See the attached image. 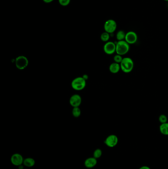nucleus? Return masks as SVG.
Masks as SVG:
<instances>
[{
	"mask_svg": "<svg viewBox=\"0 0 168 169\" xmlns=\"http://www.w3.org/2000/svg\"><path fill=\"white\" fill-rule=\"evenodd\" d=\"M120 68L122 71L125 73H129L132 71L134 63L132 59L128 57L123 58L122 61L120 63Z\"/></svg>",
	"mask_w": 168,
	"mask_h": 169,
	"instance_id": "1",
	"label": "nucleus"
},
{
	"mask_svg": "<svg viewBox=\"0 0 168 169\" xmlns=\"http://www.w3.org/2000/svg\"><path fill=\"white\" fill-rule=\"evenodd\" d=\"M129 50V44L125 40L118 41L116 43V53L118 55L122 56L128 53Z\"/></svg>",
	"mask_w": 168,
	"mask_h": 169,
	"instance_id": "2",
	"label": "nucleus"
},
{
	"mask_svg": "<svg viewBox=\"0 0 168 169\" xmlns=\"http://www.w3.org/2000/svg\"><path fill=\"white\" fill-rule=\"evenodd\" d=\"M86 81L83 77L76 78L72 82V87L74 90L77 91L83 90L85 87L86 84Z\"/></svg>",
	"mask_w": 168,
	"mask_h": 169,
	"instance_id": "3",
	"label": "nucleus"
},
{
	"mask_svg": "<svg viewBox=\"0 0 168 169\" xmlns=\"http://www.w3.org/2000/svg\"><path fill=\"white\" fill-rule=\"evenodd\" d=\"M15 65L19 70H24L29 65V60L26 56L20 55L16 58L15 60Z\"/></svg>",
	"mask_w": 168,
	"mask_h": 169,
	"instance_id": "4",
	"label": "nucleus"
},
{
	"mask_svg": "<svg viewBox=\"0 0 168 169\" xmlns=\"http://www.w3.org/2000/svg\"><path fill=\"white\" fill-rule=\"evenodd\" d=\"M117 28L116 21L113 20H108L104 24V29L109 34L113 33Z\"/></svg>",
	"mask_w": 168,
	"mask_h": 169,
	"instance_id": "5",
	"label": "nucleus"
},
{
	"mask_svg": "<svg viewBox=\"0 0 168 169\" xmlns=\"http://www.w3.org/2000/svg\"><path fill=\"white\" fill-rule=\"evenodd\" d=\"M104 142L108 147L112 148L117 144L118 142V137L115 135H110L106 139Z\"/></svg>",
	"mask_w": 168,
	"mask_h": 169,
	"instance_id": "6",
	"label": "nucleus"
},
{
	"mask_svg": "<svg viewBox=\"0 0 168 169\" xmlns=\"http://www.w3.org/2000/svg\"><path fill=\"white\" fill-rule=\"evenodd\" d=\"M103 51L107 55H112L116 52V43L112 42H106L103 46Z\"/></svg>",
	"mask_w": 168,
	"mask_h": 169,
	"instance_id": "7",
	"label": "nucleus"
},
{
	"mask_svg": "<svg viewBox=\"0 0 168 169\" xmlns=\"http://www.w3.org/2000/svg\"><path fill=\"white\" fill-rule=\"evenodd\" d=\"M82 102V99L81 96L78 94H74L72 95L69 100L70 105L73 107H79Z\"/></svg>",
	"mask_w": 168,
	"mask_h": 169,
	"instance_id": "8",
	"label": "nucleus"
},
{
	"mask_svg": "<svg viewBox=\"0 0 168 169\" xmlns=\"http://www.w3.org/2000/svg\"><path fill=\"white\" fill-rule=\"evenodd\" d=\"M137 40V35L136 33L134 31H129L126 33L125 41L129 45L136 43Z\"/></svg>",
	"mask_w": 168,
	"mask_h": 169,
	"instance_id": "9",
	"label": "nucleus"
},
{
	"mask_svg": "<svg viewBox=\"0 0 168 169\" xmlns=\"http://www.w3.org/2000/svg\"><path fill=\"white\" fill-rule=\"evenodd\" d=\"M10 161L11 163L15 166H19L23 163L24 160L21 154L18 153H15L11 156Z\"/></svg>",
	"mask_w": 168,
	"mask_h": 169,
	"instance_id": "10",
	"label": "nucleus"
},
{
	"mask_svg": "<svg viewBox=\"0 0 168 169\" xmlns=\"http://www.w3.org/2000/svg\"><path fill=\"white\" fill-rule=\"evenodd\" d=\"M97 163V159L93 157H90L86 160L84 165L87 168H92L95 167Z\"/></svg>",
	"mask_w": 168,
	"mask_h": 169,
	"instance_id": "11",
	"label": "nucleus"
},
{
	"mask_svg": "<svg viewBox=\"0 0 168 169\" xmlns=\"http://www.w3.org/2000/svg\"><path fill=\"white\" fill-rule=\"evenodd\" d=\"M121 69L120 65L119 63L113 62L110 65L109 67V70L110 72L112 74H117Z\"/></svg>",
	"mask_w": 168,
	"mask_h": 169,
	"instance_id": "12",
	"label": "nucleus"
},
{
	"mask_svg": "<svg viewBox=\"0 0 168 169\" xmlns=\"http://www.w3.org/2000/svg\"><path fill=\"white\" fill-rule=\"evenodd\" d=\"M160 132L162 135H168V123H165L161 124L159 127Z\"/></svg>",
	"mask_w": 168,
	"mask_h": 169,
	"instance_id": "13",
	"label": "nucleus"
},
{
	"mask_svg": "<svg viewBox=\"0 0 168 169\" xmlns=\"http://www.w3.org/2000/svg\"><path fill=\"white\" fill-rule=\"evenodd\" d=\"M23 164L28 167H32L35 164V161L33 158H27L24 160Z\"/></svg>",
	"mask_w": 168,
	"mask_h": 169,
	"instance_id": "14",
	"label": "nucleus"
},
{
	"mask_svg": "<svg viewBox=\"0 0 168 169\" xmlns=\"http://www.w3.org/2000/svg\"><path fill=\"white\" fill-rule=\"evenodd\" d=\"M126 34L124 31L123 30H120L117 32V33L116 37L118 41H123L125 39V36H126Z\"/></svg>",
	"mask_w": 168,
	"mask_h": 169,
	"instance_id": "15",
	"label": "nucleus"
},
{
	"mask_svg": "<svg viewBox=\"0 0 168 169\" xmlns=\"http://www.w3.org/2000/svg\"><path fill=\"white\" fill-rule=\"evenodd\" d=\"M72 114L73 116L75 118H78L81 115V110L79 107H73L72 110Z\"/></svg>",
	"mask_w": 168,
	"mask_h": 169,
	"instance_id": "16",
	"label": "nucleus"
},
{
	"mask_svg": "<svg viewBox=\"0 0 168 169\" xmlns=\"http://www.w3.org/2000/svg\"><path fill=\"white\" fill-rule=\"evenodd\" d=\"M101 40L104 42H108L110 38V35L108 33L105 32L101 35Z\"/></svg>",
	"mask_w": 168,
	"mask_h": 169,
	"instance_id": "17",
	"label": "nucleus"
},
{
	"mask_svg": "<svg viewBox=\"0 0 168 169\" xmlns=\"http://www.w3.org/2000/svg\"><path fill=\"white\" fill-rule=\"evenodd\" d=\"M102 150L100 149H97L95 150L93 153V157L96 159H98L101 157V156H102Z\"/></svg>",
	"mask_w": 168,
	"mask_h": 169,
	"instance_id": "18",
	"label": "nucleus"
},
{
	"mask_svg": "<svg viewBox=\"0 0 168 169\" xmlns=\"http://www.w3.org/2000/svg\"><path fill=\"white\" fill-rule=\"evenodd\" d=\"M123 58H122V55L117 54V55H115L114 56L113 60H114L115 62L120 64V63H121V61H122Z\"/></svg>",
	"mask_w": 168,
	"mask_h": 169,
	"instance_id": "19",
	"label": "nucleus"
},
{
	"mask_svg": "<svg viewBox=\"0 0 168 169\" xmlns=\"http://www.w3.org/2000/svg\"><path fill=\"white\" fill-rule=\"evenodd\" d=\"M167 120H168V118L165 115L162 114L159 117V121L161 124L167 122Z\"/></svg>",
	"mask_w": 168,
	"mask_h": 169,
	"instance_id": "20",
	"label": "nucleus"
},
{
	"mask_svg": "<svg viewBox=\"0 0 168 169\" xmlns=\"http://www.w3.org/2000/svg\"><path fill=\"white\" fill-rule=\"evenodd\" d=\"M59 3L62 6L66 7L69 5L71 0H58Z\"/></svg>",
	"mask_w": 168,
	"mask_h": 169,
	"instance_id": "21",
	"label": "nucleus"
},
{
	"mask_svg": "<svg viewBox=\"0 0 168 169\" xmlns=\"http://www.w3.org/2000/svg\"><path fill=\"white\" fill-rule=\"evenodd\" d=\"M45 3L49 4L53 2L54 0H42Z\"/></svg>",
	"mask_w": 168,
	"mask_h": 169,
	"instance_id": "22",
	"label": "nucleus"
},
{
	"mask_svg": "<svg viewBox=\"0 0 168 169\" xmlns=\"http://www.w3.org/2000/svg\"><path fill=\"white\" fill-rule=\"evenodd\" d=\"M139 169H151L149 167V166H142Z\"/></svg>",
	"mask_w": 168,
	"mask_h": 169,
	"instance_id": "23",
	"label": "nucleus"
},
{
	"mask_svg": "<svg viewBox=\"0 0 168 169\" xmlns=\"http://www.w3.org/2000/svg\"><path fill=\"white\" fill-rule=\"evenodd\" d=\"M164 1H166V2H168V0H164Z\"/></svg>",
	"mask_w": 168,
	"mask_h": 169,
	"instance_id": "24",
	"label": "nucleus"
}]
</instances>
